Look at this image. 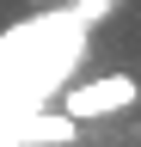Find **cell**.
<instances>
[{
  "label": "cell",
  "mask_w": 141,
  "mask_h": 147,
  "mask_svg": "<svg viewBox=\"0 0 141 147\" xmlns=\"http://www.w3.org/2000/svg\"><path fill=\"white\" fill-rule=\"evenodd\" d=\"M135 98H141V86L129 80V74H98V80H80V86L61 92V117H74V123H86V117H117V110H129Z\"/></svg>",
  "instance_id": "1"
},
{
  "label": "cell",
  "mask_w": 141,
  "mask_h": 147,
  "mask_svg": "<svg viewBox=\"0 0 141 147\" xmlns=\"http://www.w3.org/2000/svg\"><path fill=\"white\" fill-rule=\"evenodd\" d=\"M74 117H61V110H0V147H61L74 141Z\"/></svg>",
  "instance_id": "2"
},
{
  "label": "cell",
  "mask_w": 141,
  "mask_h": 147,
  "mask_svg": "<svg viewBox=\"0 0 141 147\" xmlns=\"http://www.w3.org/2000/svg\"><path fill=\"white\" fill-rule=\"evenodd\" d=\"M111 6H117V0H74V6H67V12H74V18H80L86 31H92V25H98V18L111 12Z\"/></svg>",
  "instance_id": "3"
}]
</instances>
